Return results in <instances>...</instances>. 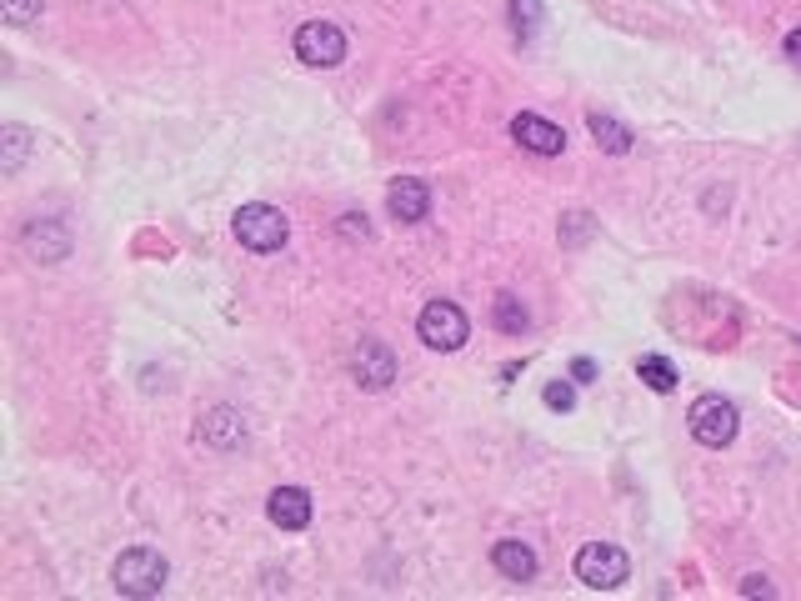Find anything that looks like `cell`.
<instances>
[{"instance_id":"cell-18","label":"cell","mask_w":801,"mask_h":601,"mask_svg":"<svg viewBox=\"0 0 801 601\" xmlns=\"http://www.w3.org/2000/svg\"><path fill=\"white\" fill-rule=\"evenodd\" d=\"M546 406H552V412H571V406H577V391L566 386V381H552V386H546Z\"/></svg>"},{"instance_id":"cell-19","label":"cell","mask_w":801,"mask_h":601,"mask_svg":"<svg viewBox=\"0 0 801 601\" xmlns=\"http://www.w3.org/2000/svg\"><path fill=\"white\" fill-rule=\"evenodd\" d=\"M5 141H11V155H5V171H15V165L25 161V130H21V126H11V130H5Z\"/></svg>"},{"instance_id":"cell-10","label":"cell","mask_w":801,"mask_h":601,"mask_svg":"<svg viewBox=\"0 0 801 601\" xmlns=\"http://www.w3.org/2000/svg\"><path fill=\"white\" fill-rule=\"evenodd\" d=\"M271 521L281 531L311 527V496L301 492V486H281V492H271Z\"/></svg>"},{"instance_id":"cell-14","label":"cell","mask_w":801,"mask_h":601,"mask_svg":"<svg viewBox=\"0 0 801 601\" xmlns=\"http://www.w3.org/2000/svg\"><path fill=\"white\" fill-rule=\"evenodd\" d=\"M496 331H507V336H526L531 316H526V301H516V296H496Z\"/></svg>"},{"instance_id":"cell-9","label":"cell","mask_w":801,"mask_h":601,"mask_svg":"<svg viewBox=\"0 0 801 601\" xmlns=\"http://www.w3.org/2000/svg\"><path fill=\"white\" fill-rule=\"evenodd\" d=\"M511 136L536 155H561L566 151V130H556L552 120H542V116H516L511 120Z\"/></svg>"},{"instance_id":"cell-3","label":"cell","mask_w":801,"mask_h":601,"mask_svg":"<svg viewBox=\"0 0 801 601\" xmlns=\"http://www.w3.org/2000/svg\"><path fill=\"white\" fill-rule=\"evenodd\" d=\"M626 571H631V562L612 542H587L577 552V581H587L591 591H616L626 581Z\"/></svg>"},{"instance_id":"cell-22","label":"cell","mask_w":801,"mask_h":601,"mask_svg":"<svg viewBox=\"0 0 801 601\" xmlns=\"http://www.w3.org/2000/svg\"><path fill=\"white\" fill-rule=\"evenodd\" d=\"M787 60L801 71V31H791V36H787Z\"/></svg>"},{"instance_id":"cell-16","label":"cell","mask_w":801,"mask_h":601,"mask_svg":"<svg viewBox=\"0 0 801 601\" xmlns=\"http://www.w3.org/2000/svg\"><path fill=\"white\" fill-rule=\"evenodd\" d=\"M511 25H516V36H531L542 25V0H511Z\"/></svg>"},{"instance_id":"cell-1","label":"cell","mask_w":801,"mask_h":601,"mask_svg":"<svg viewBox=\"0 0 801 601\" xmlns=\"http://www.w3.org/2000/svg\"><path fill=\"white\" fill-rule=\"evenodd\" d=\"M165 581H171V566H165V556L151 552V546H130V552L116 562L120 597H161Z\"/></svg>"},{"instance_id":"cell-13","label":"cell","mask_w":801,"mask_h":601,"mask_svg":"<svg viewBox=\"0 0 801 601\" xmlns=\"http://www.w3.org/2000/svg\"><path fill=\"white\" fill-rule=\"evenodd\" d=\"M587 126H591V136H596L601 151H612V155H626V151H631V130H626L622 120H612V116H601V111H596V116H591Z\"/></svg>"},{"instance_id":"cell-12","label":"cell","mask_w":801,"mask_h":601,"mask_svg":"<svg viewBox=\"0 0 801 601\" xmlns=\"http://www.w3.org/2000/svg\"><path fill=\"white\" fill-rule=\"evenodd\" d=\"M491 562H496V571H501L507 581H531V577H536V552H531L526 542H496Z\"/></svg>"},{"instance_id":"cell-7","label":"cell","mask_w":801,"mask_h":601,"mask_svg":"<svg viewBox=\"0 0 801 601\" xmlns=\"http://www.w3.org/2000/svg\"><path fill=\"white\" fill-rule=\"evenodd\" d=\"M351 377L361 381L365 391H386L396 381V356L376 342V336H361L351 351Z\"/></svg>"},{"instance_id":"cell-21","label":"cell","mask_w":801,"mask_h":601,"mask_svg":"<svg viewBox=\"0 0 801 601\" xmlns=\"http://www.w3.org/2000/svg\"><path fill=\"white\" fill-rule=\"evenodd\" d=\"M341 231H346L351 241H361V236L371 241V226H361V216H341Z\"/></svg>"},{"instance_id":"cell-11","label":"cell","mask_w":801,"mask_h":601,"mask_svg":"<svg viewBox=\"0 0 801 601\" xmlns=\"http://www.w3.org/2000/svg\"><path fill=\"white\" fill-rule=\"evenodd\" d=\"M200 437L211 441L216 451H231V447H241V441H246V421H241L236 412H231V406H216L211 416H200Z\"/></svg>"},{"instance_id":"cell-2","label":"cell","mask_w":801,"mask_h":601,"mask_svg":"<svg viewBox=\"0 0 801 601\" xmlns=\"http://www.w3.org/2000/svg\"><path fill=\"white\" fill-rule=\"evenodd\" d=\"M286 236H291V226H286V216L276 211V206H266V200H251V206H241L236 211V241L246 251H281Z\"/></svg>"},{"instance_id":"cell-15","label":"cell","mask_w":801,"mask_h":601,"mask_svg":"<svg viewBox=\"0 0 801 601\" xmlns=\"http://www.w3.org/2000/svg\"><path fill=\"white\" fill-rule=\"evenodd\" d=\"M637 377L647 381L651 391H661V396H666V391H676V366L666 361V356H641V361H637Z\"/></svg>"},{"instance_id":"cell-17","label":"cell","mask_w":801,"mask_h":601,"mask_svg":"<svg viewBox=\"0 0 801 601\" xmlns=\"http://www.w3.org/2000/svg\"><path fill=\"white\" fill-rule=\"evenodd\" d=\"M40 5H46V0H5V21L31 25V21H40Z\"/></svg>"},{"instance_id":"cell-20","label":"cell","mask_w":801,"mask_h":601,"mask_svg":"<svg viewBox=\"0 0 801 601\" xmlns=\"http://www.w3.org/2000/svg\"><path fill=\"white\" fill-rule=\"evenodd\" d=\"M742 597H777V587H771L766 577H746L742 581Z\"/></svg>"},{"instance_id":"cell-4","label":"cell","mask_w":801,"mask_h":601,"mask_svg":"<svg viewBox=\"0 0 801 601\" xmlns=\"http://www.w3.org/2000/svg\"><path fill=\"white\" fill-rule=\"evenodd\" d=\"M466 311L456 307V301H426L421 311V342L431 346V351H461L466 346Z\"/></svg>"},{"instance_id":"cell-23","label":"cell","mask_w":801,"mask_h":601,"mask_svg":"<svg viewBox=\"0 0 801 601\" xmlns=\"http://www.w3.org/2000/svg\"><path fill=\"white\" fill-rule=\"evenodd\" d=\"M571 371H577V381H591V377H596V366H591V361H587V356H581V361H577V366H571Z\"/></svg>"},{"instance_id":"cell-5","label":"cell","mask_w":801,"mask_h":601,"mask_svg":"<svg viewBox=\"0 0 801 601\" xmlns=\"http://www.w3.org/2000/svg\"><path fill=\"white\" fill-rule=\"evenodd\" d=\"M686 421H692V437L701 447H731V437H736V406L727 396H696Z\"/></svg>"},{"instance_id":"cell-6","label":"cell","mask_w":801,"mask_h":601,"mask_svg":"<svg viewBox=\"0 0 801 601\" xmlns=\"http://www.w3.org/2000/svg\"><path fill=\"white\" fill-rule=\"evenodd\" d=\"M295 56L306 66H316V71H330V66L346 60V36L330 21H306L295 31Z\"/></svg>"},{"instance_id":"cell-8","label":"cell","mask_w":801,"mask_h":601,"mask_svg":"<svg viewBox=\"0 0 801 601\" xmlns=\"http://www.w3.org/2000/svg\"><path fill=\"white\" fill-rule=\"evenodd\" d=\"M386 211L396 216V221H421L426 211H431V190H426V181H416V176H400V181H391V190H386Z\"/></svg>"}]
</instances>
